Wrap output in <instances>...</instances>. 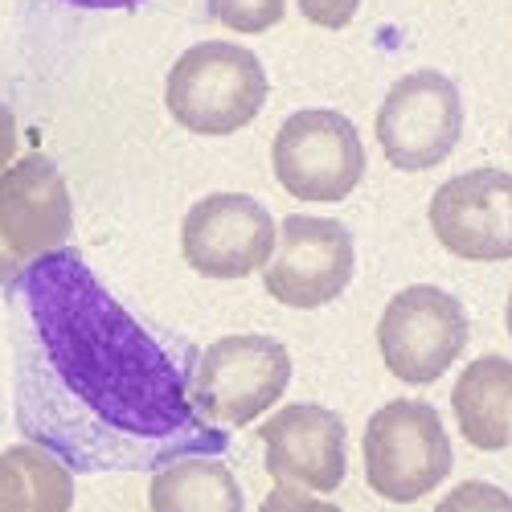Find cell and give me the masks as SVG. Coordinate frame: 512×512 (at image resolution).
Segmentation results:
<instances>
[{
    "label": "cell",
    "instance_id": "6da1fadb",
    "mask_svg": "<svg viewBox=\"0 0 512 512\" xmlns=\"http://www.w3.org/2000/svg\"><path fill=\"white\" fill-rule=\"evenodd\" d=\"M271 82L259 54L209 37L189 46L164 78V107L193 136H234L267 107Z\"/></svg>",
    "mask_w": 512,
    "mask_h": 512
},
{
    "label": "cell",
    "instance_id": "7a4b0ae2",
    "mask_svg": "<svg viewBox=\"0 0 512 512\" xmlns=\"http://www.w3.org/2000/svg\"><path fill=\"white\" fill-rule=\"evenodd\" d=\"M361 467L373 496L390 504H414L447 484L455 467V443L443 414L422 398H394L365 422Z\"/></svg>",
    "mask_w": 512,
    "mask_h": 512
},
{
    "label": "cell",
    "instance_id": "3957f363",
    "mask_svg": "<svg viewBox=\"0 0 512 512\" xmlns=\"http://www.w3.org/2000/svg\"><path fill=\"white\" fill-rule=\"evenodd\" d=\"M291 353L275 336L234 332L222 336L197 357L189 398L218 426H250L259 422L291 386Z\"/></svg>",
    "mask_w": 512,
    "mask_h": 512
},
{
    "label": "cell",
    "instance_id": "277c9868",
    "mask_svg": "<svg viewBox=\"0 0 512 512\" xmlns=\"http://www.w3.org/2000/svg\"><path fill=\"white\" fill-rule=\"evenodd\" d=\"M472 320L451 291L410 283L390 295L377 320V353L402 386H431L467 349Z\"/></svg>",
    "mask_w": 512,
    "mask_h": 512
},
{
    "label": "cell",
    "instance_id": "5b68a950",
    "mask_svg": "<svg viewBox=\"0 0 512 512\" xmlns=\"http://www.w3.org/2000/svg\"><path fill=\"white\" fill-rule=\"evenodd\" d=\"M279 185L300 201H345L365 177V144L349 115L308 107L283 119L271 144Z\"/></svg>",
    "mask_w": 512,
    "mask_h": 512
},
{
    "label": "cell",
    "instance_id": "8992f818",
    "mask_svg": "<svg viewBox=\"0 0 512 512\" xmlns=\"http://www.w3.org/2000/svg\"><path fill=\"white\" fill-rule=\"evenodd\" d=\"M463 136V95L443 70H410L377 107V144L398 173L439 168Z\"/></svg>",
    "mask_w": 512,
    "mask_h": 512
},
{
    "label": "cell",
    "instance_id": "52a82bcc",
    "mask_svg": "<svg viewBox=\"0 0 512 512\" xmlns=\"http://www.w3.org/2000/svg\"><path fill=\"white\" fill-rule=\"evenodd\" d=\"M357 271V242L345 222L291 213L279 222L271 263L263 267V287L271 300L295 312H312L345 295Z\"/></svg>",
    "mask_w": 512,
    "mask_h": 512
},
{
    "label": "cell",
    "instance_id": "ba28073f",
    "mask_svg": "<svg viewBox=\"0 0 512 512\" xmlns=\"http://www.w3.org/2000/svg\"><path fill=\"white\" fill-rule=\"evenodd\" d=\"M279 222L250 193H205L181 222V254L205 279H246L271 263Z\"/></svg>",
    "mask_w": 512,
    "mask_h": 512
},
{
    "label": "cell",
    "instance_id": "9c48e42d",
    "mask_svg": "<svg viewBox=\"0 0 512 512\" xmlns=\"http://www.w3.org/2000/svg\"><path fill=\"white\" fill-rule=\"evenodd\" d=\"M435 238L447 254L467 263L512 259V173L504 168H467L443 181L426 205Z\"/></svg>",
    "mask_w": 512,
    "mask_h": 512
},
{
    "label": "cell",
    "instance_id": "30bf717a",
    "mask_svg": "<svg viewBox=\"0 0 512 512\" xmlns=\"http://www.w3.org/2000/svg\"><path fill=\"white\" fill-rule=\"evenodd\" d=\"M263 455L275 484L332 496L349 472L345 418L316 402L283 406L263 422Z\"/></svg>",
    "mask_w": 512,
    "mask_h": 512
},
{
    "label": "cell",
    "instance_id": "8fae6325",
    "mask_svg": "<svg viewBox=\"0 0 512 512\" xmlns=\"http://www.w3.org/2000/svg\"><path fill=\"white\" fill-rule=\"evenodd\" d=\"M74 234V201L50 156H21L0 173V238L17 259H41Z\"/></svg>",
    "mask_w": 512,
    "mask_h": 512
},
{
    "label": "cell",
    "instance_id": "7c38bea8",
    "mask_svg": "<svg viewBox=\"0 0 512 512\" xmlns=\"http://www.w3.org/2000/svg\"><path fill=\"white\" fill-rule=\"evenodd\" d=\"M451 410L463 443L492 455L512 447V361L508 357H476L459 369L451 390Z\"/></svg>",
    "mask_w": 512,
    "mask_h": 512
},
{
    "label": "cell",
    "instance_id": "4fadbf2b",
    "mask_svg": "<svg viewBox=\"0 0 512 512\" xmlns=\"http://www.w3.org/2000/svg\"><path fill=\"white\" fill-rule=\"evenodd\" d=\"M152 512H246V496L230 463L213 455H185L160 467L148 488Z\"/></svg>",
    "mask_w": 512,
    "mask_h": 512
},
{
    "label": "cell",
    "instance_id": "5bb4252c",
    "mask_svg": "<svg viewBox=\"0 0 512 512\" xmlns=\"http://www.w3.org/2000/svg\"><path fill=\"white\" fill-rule=\"evenodd\" d=\"M9 455L17 459L25 488H29V512H70L74 508V476L70 467L37 443H13Z\"/></svg>",
    "mask_w": 512,
    "mask_h": 512
},
{
    "label": "cell",
    "instance_id": "9a60e30c",
    "mask_svg": "<svg viewBox=\"0 0 512 512\" xmlns=\"http://www.w3.org/2000/svg\"><path fill=\"white\" fill-rule=\"evenodd\" d=\"M287 0H209V17L234 33H267L283 21Z\"/></svg>",
    "mask_w": 512,
    "mask_h": 512
},
{
    "label": "cell",
    "instance_id": "2e32d148",
    "mask_svg": "<svg viewBox=\"0 0 512 512\" xmlns=\"http://www.w3.org/2000/svg\"><path fill=\"white\" fill-rule=\"evenodd\" d=\"M435 512H512V496L492 480H463L443 492Z\"/></svg>",
    "mask_w": 512,
    "mask_h": 512
},
{
    "label": "cell",
    "instance_id": "e0dca14e",
    "mask_svg": "<svg viewBox=\"0 0 512 512\" xmlns=\"http://www.w3.org/2000/svg\"><path fill=\"white\" fill-rule=\"evenodd\" d=\"M259 512H345L336 508L328 496L320 492H304V488H287V484H275L267 496H263V508Z\"/></svg>",
    "mask_w": 512,
    "mask_h": 512
},
{
    "label": "cell",
    "instance_id": "ac0fdd59",
    "mask_svg": "<svg viewBox=\"0 0 512 512\" xmlns=\"http://www.w3.org/2000/svg\"><path fill=\"white\" fill-rule=\"evenodd\" d=\"M295 5H300V13L320 29H345L357 17L361 0H295Z\"/></svg>",
    "mask_w": 512,
    "mask_h": 512
},
{
    "label": "cell",
    "instance_id": "d6986e66",
    "mask_svg": "<svg viewBox=\"0 0 512 512\" xmlns=\"http://www.w3.org/2000/svg\"><path fill=\"white\" fill-rule=\"evenodd\" d=\"M0 512H29V488L9 451H0Z\"/></svg>",
    "mask_w": 512,
    "mask_h": 512
},
{
    "label": "cell",
    "instance_id": "ffe728a7",
    "mask_svg": "<svg viewBox=\"0 0 512 512\" xmlns=\"http://www.w3.org/2000/svg\"><path fill=\"white\" fill-rule=\"evenodd\" d=\"M17 160V119L9 111V103L0 99V173Z\"/></svg>",
    "mask_w": 512,
    "mask_h": 512
},
{
    "label": "cell",
    "instance_id": "44dd1931",
    "mask_svg": "<svg viewBox=\"0 0 512 512\" xmlns=\"http://www.w3.org/2000/svg\"><path fill=\"white\" fill-rule=\"evenodd\" d=\"M17 267H21V259L5 246V238H0V283H9L17 275Z\"/></svg>",
    "mask_w": 512,
    "mask_h": 512
},
{
    "label": "cell",
    "instance_id": "7402d4cb",
    "mask_svg": "<svg viewBox=\"0 0 512 512\" xmlns=\"http://www.w3.org/2000/svg\"><path fill=\"white\" fill-rule=\"evenodd\" d=\"M504 324H508V336H512V295H508V308H504Z\"/></svg>",
    "mask_w": 512,
    "mask_h": 512
}]
</instances>
